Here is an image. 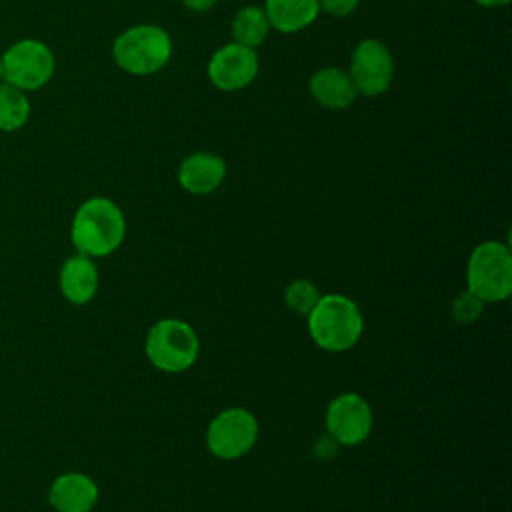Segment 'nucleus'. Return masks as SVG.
Segmentation results:
<instances>
[{
    "mask_svg": "<svg viewBox=\"0 0 512 512\" xmlns=\"http://www.w3.org/2000/svg\"><path fill=\"white\" fill-rule=\"evenodd\" d=\"M124 234V214L110 198H88L74 214L72 242L84 256H106L114 252L122 244Z\"/></svg>",
    "mask_w": 512,
    "mask_h": 512,
    "instance_id": "nucleus-1",
    "label": "nucleus"
},
{
    "mask_svg": "<svg viewBox=\"0 0 512 512\" xmlns=\"http://www.w3.org/2000/svg\"><path fill=\"white\" fill-rule=\"evenodd\" d=\"M172 38L156 24H136L122 30L112 42V58L120 70L132 76L160 72L172 58Z\"/></svg>",
    "mask_w": 512,
    "mask_h": 512,
    "instance_id": "nucleus-2",
    "label": "nucleus"
},
{
    "mask_svg": "<svg viewBox=\"0 0 512 512\" xmlns=\"http://www.w3.org/2000/svg\"><path fill=\"white\" fill-rule=\"evenodd\" d=\"M312 340L328 352L352 348L362 334V314L358 306L342 294H324L308 314Z\"/></svg>",
    "mask_w": 512,
    "mask_h": 512,
    "instance_id": "nucleus-3",
    "label": "nucleus"
},
{
    "mask_svg": "<svg viewBox=\"0 0 512 512\" xmlns=\"http://www.w3.org/2000/svg\"><path fill=\"white\" fill-rule=\"evenodd\" d=\"M468 290L482 302L506 300L512 292V254L502 242L478 244L468 260Z\"/></svg>",
    "mask_w": 512,
    "mask_h": 512,
    "instance_id": "nucleus-4",
    "label": "nucleus"
},
{
    "mask_svg": "<svg viewBox=\"0 0 512 512\" xmlns=\"http://www.w3.org/2000/svg\"><path fill=\"white\" fill-rule=\"evenodd\" d=\"M146 356L164 372H182L190 368L198 356V336L190 324L164 318L156 322L146 336Z\"/></svg>",
    "mask_w": 512,
    "mask_h": 512,
    "instance_id": "nucleus-5",
    "label": "nucleus"
},
{
    "mask_svg": "<svg viewBox=\"0 0 512 512\" xmlns=\"http://www.w3.org/2000/svg\"><path fill=\"white\" fill-rule=\"evenodd\" d=\"M4 78L20 90H38L54 76L56 60L52 50L40 40H18L2 56Z\"/></svg>",
    "mask_w": 512,
    "mask_h": 512,
    "instance_id": "nucleus-6",
    "label": "nucleus"
},
{
    "mask_svg": "<svg viewBox=\"0 0 512 512\" xmlns=\"http://www.w3.org/2000/svg\"><path fill=\"white\" fill-rule=\"evenodd\" d=\"M348 74L358 96H382L388 92L394 78V56L382 40L364 38L350 54Z\"/></svg>",
    "mask_w": 512,
    "mask_h": 512,
    "instance_id": "nucleus-7",
    "label": "nucleus"
},
{
    "mask_svg": "<svg viewBox=\"0 0 512 512\" xmlns=\"http://www.w3.org/2000/svg\"><path fill=\"white\" fill-rule=\"evenodd\" d=\"M258 438V422L246 408H228L220 412L208 426V450L222 458L234 460L252 450Z\"/></svg>",
    "mask_w": 512,
    "mask_h": 512,
    "instance_id": "nucleus-8",
    "label": "nucleus"
},
{
    "mask_svg": "<svg viewBox=\"0 0 512 512\" xmlns=\"http://www.w3.org/2000/svg\"><path fill=\"white\" fill-rule=\"evenodd\" d=\"M258 68L260 60L254 48L228 42L212 52L206 74L214 88L222 92H236L254 82Z\"/></svg>",
    "mask_w": 512,
    "mask_h": 512,
    "instance_id": "nucleus-9",
    "label": "nucleus"
},
{
    "mask_svg": "<svg viewBox=\"0 0 512 512\" xmlns=\"http://www.w3.org/2000/svg\"><path fill=\"white\" fill-rule=\"evenodd\" d=\"M326 428L338 444H360L372 430V410L362 396L354 392L340 394L326 410Z\"/></svg>",
    "mask_w": 512,
    "mask_h": 512,
    "instance_id": "nucleus-10",
    "label": "nucleus"
},
{
    "mask_svg": "<svg viewBox=\"0 0 512 512\" xmlns=\"http://www.w3.org/2000/svg\"><path fill=\"white\" fill-rule=\"evenodd\" d=\"M226 178V162L214 152H192L178 166V184L196 196L214 192Z\"/></svg>",
    "mask_w": 512,
    "mask_h": 512,
    "instance_id": "nucleus-11",
    "label": "nucleus"
},
{
    "mask_svg": "<svg viewBox=\"0 0 512 512\" xmlns=\"http://www.w3.org/2000/svg\"><path fill=\"white\" fill-rule=\"evenodd\" d=\"M308 90L312 100L328 110H344L354 104L358 96L348 70L336 66L316 70L308 80Z\"/></svg>",
    "mask_w": 512,
    "mask_h": 512,
    "instance_id": "nucleus-12",
    "label": "nucleus"
},
{
    "mask_svg": "<svg viewBox=\"0 0 512 512\" xmlns=\"http://www.w3.org/2000/svg\"><path fill=\"white\" fill-rule=\"evenodd\" d=\"M98 500V488L92 478L80 472H68L54 480L50 504L58 512H90Z\"/></svg>",
    "mask_w": 512,
    "mask_h": 512,
    "instance_id": "nucleus-13",
    "label": "nucleus"
},
{
    "mask_svg": "<svg viewBox=\"0 0 512 512\" xmlns=\"http://www.w3.org/2000/svg\"><path fill=\"white\" fill-rule=\"evenodd\" d=\"M262 8L270 28L280 34H296L320 16L318 0H266Z\"/></svg>",
    "mask_w": 512,
    "mask_h": 512,
    "instance_id": "nucleus-14",
    "label": "nucleus"
},
{
    "mask_svg": "<svg viewBox=\"0 0 512 512\" xmlns=\"http://www.w3.org/2000/svg\"><path fill=\"white\" fill-rule=\"evenodd\" d=\"M60 288L68 302L86 304L98 290V270L90 256L76 254L60 270Z\"/></svg>",
    "mask_w": 512,
    "mask_h": 512,
    "instance_id": "nucleus-15",
    "label": "nucleus"
},
{
    "mask_svg": "<svg viewBox=\"0 0 512 512\" xmlns=\"http://www.w3.org/2000/svg\"><path fill=\"white\" fill-rule=\"evenodd\" d=\"M272 32L268 16L262 6H244L240 8L230 24L232 42H238L248 48H258L268 34Z\"/></svg>",
    "mask_w": 512,
    "mask_h": 512,
    "instance_id": "nucleus-16",
    "label": "nucleus"
},
{
    "mask_svg": "<svg viewBox=\"0 0 512 512\" xmlns=\"http://www.w3.org/2000/svg\"><path fill=\"white\" fill-rule=\"evenodd\" d=\"M30 102L24 90L12 84H0V130L14 132L28 122Z\"/></svg>",
    "mask_w": 512,
    "mask_h": 512,
    "instance_id": "nucleus-17",
    "label": "nucleus"
},
{
    "mask_svg": "<svg viewBox=\"0 0 512 512\" xmlns=\"http://www.w3.org/2000/svg\"><path fill=\"white\" fill-rule=\"evenodd\" d=\"M320 294L318 288L310 280H294L288 284L284 292V300L290 310H294L300 316H308L310 310L316 306Z\"/></svg>",
    "mask_w": 512,
    "mask_h": 512,
    "instance_id": "nucleus-18",
    "label": "nucleus"
},
{
    "mask_svg": "<svg viewBox=\"0 0 512 512\" xmlns=\"http://www.w3.org/2000/svg\"><path fill=\"white\" fill-rule=\"evenodd\" d=\"M482 308H484V302L478 296H474L470 290H466L452 300V318L460 324H470L482 314Z\"/></svg>",
    "mask_w": 512,
    "mask_h": 512,
    "instance_id": "nucleus-19",
    "label": "nucleus"
},
{
    "mask_svg": "<svg viewBox=\"0 0 512 512\" xmlns=\"http://www.w3.org/2000/svg\"><path fill=\"white\" fill-rule=\"evenodd\" d=\"M360 0H318L320 12L332 18H346L358 8Z\"/></svg>",
    "mask_w": 512,
    "mask_h": 512,
    "instance_id": "nucleus-20",
    "label": "nucleus"
},
{
    "mask_svg": "<svg viewBox=\"0 0 512 512\" xmlns=\"http://www.w3.org/2000/svg\"><path fill=\"white\" fill-rule=\"evenodd\" d=\"M216 2H218V0H182L184 8L190 10V12H194V14H202V12L212 10V8L216 6Z\"/></svg>",
    "mask_w": 512,
    "mask_h": 512,
    "instance_id": "nucleus-21",
    "label": "nucleus"
},
{
    "mask_svg": "<svg viewBox=\"0 0 512 512\" xmlns=\"http://www.w3.org/2000/svg\"><path fill=\"white\" fill-rule=\"evenodd\" d=\"M474 2L484 8H500V6H506L510 0H474Z\"/></svg>",
    "mask_w": 512,
    "mask_h": 512,
    "instance_id": "nucleus-22",
    "label": "nucleus"
},
{
    "mask_svg": "<svg viewBox=\"0 0 512 512\" xmlns=\"http://www.w3.org/2000/svg\"><path fill=\"white\" fill-rule=\"evenodd\" d=\"M4 78V68H2V58H0V80Z\"/></svg>",
    "mask_w": 512,
    "mask_h": 512,
    "instance_id": "nucleus-23",
    "label": "nucleus"
}]
</instances>
